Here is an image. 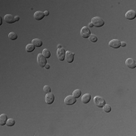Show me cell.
<instances>
[{
  "label": "cell",
  "mask_w": 136,
  "mask_h": 136,
  "mask_svg": "<svg viewBox=\"0 0 136 136\" xmlns=\"http://www.w3.org/2000/svg\"><path fill=\"white\" fill-rule=\"evenodd\" d=\"M92 23L95 27H101L104 25V20L100 17H94L92 19Z\"/></svg>",
  "instance_id": "6da1fadb"
},
{
  "label": "cell",
  "mask_w": 136,
  "mask_h": 136,
  "mask_svg": "<svg viewBox=\"0 0 136 136\" xmlns=\"http://www.w3.org/2000/svg\"><path fill=\"white\" fill-rule=\"evenodd\" d=\"M94 103L98 108H103L106 104L105 100L100 96H95L94 98Z\"/></svg>",
  "instance_id": "7a4b0ae2"
},
{
  "label": "cell",
  "mask_w": 136,
  "mask_h": 136,
  "mask_svg": "<svg viewBox=\"0 0 136 136\" xmlns=\"http://www.w3.org/2000/svg\"><path fill=\"white\" fill-rule=\"evenodd\" d=\"M37 62H38V64L40 67H45V66L47 64L46 58L42 54H39L37 56Z\"/></svg>",
  "instance_id": "3957f363"
},
{
  "label": "cell",
  "mask_w": 136,
  "mask_h": 136,
  "mask_svg": "<svg viewBox=\"0 0 136 136\" xmlns=\"http://www.w3.org/2000/svg\"><path fill=\"white\" fill-rule=\"evenodd\" d=\"M80 34L82 38H89L91 35V31L88 27H83L81 29Z\"/></svg>",
  "instance_id": "277c9868"
},
{
  "label": "cell",
  "mask_w": 136,
  "mask_h": 136,
  "mask_svg": "<svg viewBox=\"0 0 136 136\" xmlns=\"http://www.w3.org/2000/svg\"><path fill=\"white\" fill-rule=\"evenodd\" d=\"M76 102V98H75L73 95H68L64 99V104L66 105H73Z\"/></svg>",
  "instance_id": "5b68a950"
},
{
  "label": "cell",
  "mask_w": 136,
  "mask_h": 136,
  "mask_svg": "<svg viewBox=\"0 0 136 136\" xmlns=\"http://www.w3.org/2000/svg\"><path fill=\"white\" fill-rule=\"evenodd\" d=\"M65 54H66V52L64 50V48H58L57 50V58H58L60 61H64L65 59Z\"/></svg>",
  "instance_id": "8992f818"
},
{
  "label": "cell",
  "mask_w": 136,
  "mask_h": 136,
  "mask_svg": "<svg viewBox=\"0 0 136 136\" xmlns=\"http://www.w3.org/2000/svg\"><path fill=\"white\" fill-rule=\"evenodd\" d=\"M45 103H46V104H52V103L54 102V101H55V95L52 92L46 94V95H45Z\"/></svg>",
  "instance_id": "52a82bcc"
},
{
  "label": "cell",
  "mask_w": 136,
  "mask_h": 136,
  "mask_svg": "<svg viewBox=\"0 0 136 136\" xmlns=\"http://www.w3.org/2000/svg\"><path fill=\"white\" fill-rule=\"evenodd\" d=\"M74 56L75 55L71 52H66L65 54V60L68 63H72L74 61Z\"/></svg>",
  "instance_id": "ba28073f"
},
{
  "label": "cell",
  "mask_w": 136,
  "mask_h": 136,
  "mask_svg": "<svg viewBox=\"0 0 136 136\" xmlns=\"http://www.w3.org/2000/svg\"><path fill=\"white\" fill-rule=\"evenodd\" d=\"M126 64L129 68L134 69L136 67V61L132 58H128L126 61Z\"/></svg>",
  "instance_id": "9c48e42d"
},
{
  "label": "cell",
  "mask_w": 136,
  "mask_h": 136,
  "mask_svg": "<svg viewBox=\"0 0 136 136\" xmlns=\"http://www.w3.org/2000/svg\"><path fill=\"white\" fill-rule=\"evenodd\" d=\"M109 45L113 48H118L121 46V42L118 39H113L109 42Z\"/></svg>",
  "instance_id": "30bf717a"
},
{
  "label": "cell",
  "mask_w": 136,
  "mask_h": 136,
  "mask_svg": "<svg viewBox=\"0 0 136 136\" xmlns=\"http://www.w3.org/2000/svg\"><path fill=\"white\" fill-rule=\"evenodd\" d=\"M126 18L129 20H133L136 18V11L134 10H129L126 13Z\"/></svg>",
  "instance_id": "8fae6325"
},
{
  "label": "cell",
  "mask_w": 136,
  "mask_h": 136,
  "mask_svg": "<svg viewBox=\"0 0 136 136\" xmlns=\"http://www.w3.org/2000/svg\"><path fill=\"white\" fill-rule=\"evenodd\" d=\"M4 20L8 23H13L15 22V17H14L12 14H6L4 17Z\"/></svg>",
  "instance_id": "7c38bea8"
},
{
  "label": "cell",
  "mask_w": 136,
  "mask_h": 136,
  "mask_svg": "<svg viewBox=\"0 0 136 136\" xmlns=\"http://www.w3.org/2000/svg\"><path fill=\"white\" fill-rule=\"evenodd\" d=\"M44 17H45V14H44V12H42V11H36L34 13V18L36 20H42V19H43Z\"/></svg>",
  "instance_id": "4fadbf2b"
},
{
  "label": "cell",
  "mask_w": 136,
  "mask_h": 136,
  "mask_svg": "<svg viewBox=\"0 0 136 136\" xmlns=\"http://www.w3.org/2000/svg\"><path fill=\"white\" fill-rule=\"evenodd\" d=\"M91 98H91L90 94H85L82 97L81 100L83 104H88V103L91 101Z\"/></svg>",
  "instance_id": "5bb4252c"
},
{
  "label": "cell",
  "mask_w": 136,
  "mask_h": 136,
  "mask_svg": "<svg viewBox=\"0 0 136 136\" xmlns=\"http://www.w3.org/2000/svg\"><path fill=\"white\" fill-rule=\"evenodd\" d=\"M7 120H8V117L6 116V114H1V116H0V125L1 126L5 125Z\"/></svg>",
  "instance_id": "9a60e30c"
},
{
  "label": "cell",
  "mask_w": 136,
  "mask_h": 136,
  "mask_svg": "<svg viewBox=\"0 0 136 136\" xmlns=\"http://www.w3.org/2000/svg\"><path fill=\"white\" fill-rule=\"evenodd\" d=\"M32 44L35 45V47H41L42 45V41L39 39H34L32 41Z\"/></svg>",
  "instance_id": "2e32d148"
},
{
  "label": "cell",
  "mask_w": 136,
  "mask_h": 136,
  "mask_svg": "<svg viewBox=\"0 0 136 136\" xmlns=\"http://www.w3.org/2000/svg\"><path fill=\"white\" fill-rule=\"evenodd\" d=\"M35 50V45L33 44H28L26 46V51L27 52H32Z\"/></svg>",
  "instance_id": "e0dca14e"
},
{
  "label": "cell",
  "mask_w": 136,
  "mask_h": 136,
  "mask_svg": "<svg viewBox=\"0 0 136 136\" xmlns=\"http://www.w3.org/2000/svg\"><path fill=\"white\" fill-rule=\"evenodd\" d=\"M81 94H82V92H81L80 89H76V90L73 91V96L75 98H79L81 95Z\"/></svg>",
  "instance_id": "ac0fdd59"
},
{
  "label": "cell",
  "mask_w": 136,
  "mask_h": 136,
  "mask_svg": "<svg viewBox=\"0 0 136 136\" xmlns=\"http://www.w3.org/2000/svg\"><path fill=\"white\" fill-rule=\"evenodd\" d=\"M42 55H44V57H45V58H49V57H51V52L49 50H48L47 48H45L43 49V51H42Z\"/></svg>",
  "instance_id": "d6986e66"
},
{
  "label": "cell",
  "mask_w": 136,
  "mask_h": 136,
  "mask_svg": "<svg viewBox=\"0 0 136 136\" xmlns=\"http://www.w3.org/2000/svg\"><path fill=\"white\" fill-rule=\"evenodd\" d=\"M9 38L11 40H15V39H17V38H18V35L14 32H11L9 34Z\"/></svg>",
  "instance_id": "ffe728a7"
},
{
  "label": "cell",
  "mask_w": 136,
  "mask_h": 136,
  "mask_svg": "<svg viewBox=\"0 0 136 136\" xmlns=\"http://www.w3.org/2000/svg\"><path fill=\"white\" fill-rule=\"evenodd\" d=\"M89 39L92 42H96L98 41V37L96 35H94V34H91L90 36L89 37Z\"/></svg>",
  "instance_id": "44dd1931"
},
{
  "label": "cell",
  "mask_w": 136,
  "mask_h": 136,
  "mask_svg": "<svg viewBox=\"0 0 136 136\" xmlns=\"http://www.w3.org/2000/svg\"><path fill=\"white\" fill-rule=\"evenodd\" d=\"M103 110H104L105 113H110L111 111V107L109 104H105L103 107Z\"/></svg>",
  "instance_id": "7402d4cb"
},
{
  "label": "cell",
  "mask_w": 136,
  "mask_h": 136,
  "mask_svg": "<svg viewBox=\"0 0 136 136\" xmlns=\"http://www.w3.org/2000/svg\"><path fill=\"white\" fill-rule=\"evenodd\" d=\"M14 124H15L14 119H9L7 120L6 125H7L8 126H13Z\"/></svg>",
  "instance_id": "603a6c76"
},
{
  "label": "cell",
  "mask_w": 136,
  "mask_h": 136,
  "mask_svg": "<svg viewBox=\"0 0 136 136\" xmlns=\"http://www.w3.org/2000/svg\"><path fill=\"white\" fill-rule=\"evenodd\" d=\"M43 91L45 94H48V93H50L51 92V88L49 87L48 85H45L44 88H43Z\"/></svg>",
  "instance_id": "cb8c5ba5"
},
{
  "label": "cell",
  "mask_w": 136,
  "mask_h": 136,
  "mask_svg": "<svg viewBox=\"0 0 136 136\" xmlns=\"http://www.w3.org/2000/svg\"><path fill=\"white\" fill-rule=\"evenodd\" d=\"M44 14H45V16H48V14H49V11H44Z\"/></svg>",
  "instance_id": "d4e9b609"
},
{
  "label": "cell",
  "mask_w": 136,
  "mask_h": 136,
  "mask_svg": "<svg viewBox=\"0 0 136 136\" xmlns=\"http://www.w3.org/2000/svg\"><path fill=\"white\" fill-rule=\"evenodd\" d=\"M126 45V43L125 42H121V46H122V47H125Z\"/></svg>",
  "instance_id": "484cf974"
},
{
  "label": "cell",
  "mask_w": 136,
  "mask_h": 136,
  "mask_svg": "<svg viewBox=\"0 0 136 136\" xmlns=\"http://www.w3.org/2000/svg\"><path fill=\"white\" fill-rule=\"evenodd\" d=\"M45 69H49V68H50V64H47L45 66Z\"/></svg>",
  "instance_id": "4316f807"
},
{
  "label": "cell",
  "mask_w": 136,
  "mask_h": 136,
  "mask_svg": "<svg viewBox=\"0 0 136 136\" xmlns=\"http://www.w3.org/2000/svg\"><path fill=\"white\" fill-rule=\"evenodd\" d=\"M19 20H20L19 16H15V21H18Z\"/></svg>",
  "instance_id": "83f0119b"
},
{
  "label": "cell",
  "mask_w": 136,
  "mask_h": 136,
  "mask_svg": "<svg viewBox=\"0 0 136 136\" xmlns=\"http://www.w3.org/2000/svg\"><path fill=\"white\" fill-rule=\"evenodd\" d=\"M89 27H93L94 26H93V24H92V23H90L89 24Z\"/></svg>",
  "instance_id": "f1b7e54d"
},
{
  "label": "cell",
  "mask_w": 136,
  "mask_h": 136,
  "mask_svg": "<svg viewBox=\"0 0 136 136\" xmlns=\"http://www.w3.org/2000/svg\"><path fill=\"white\" fill-rule=\"evenodd\" d=\"M57 48H61V45H57Z\"/></svg>",
  "instance_id": "f546056e"
},
{
  "label": "cell",
  "mask_w": 136,
  "mask_h": 136,
  "mask_svg": "<svg viewBox=\"0 0 136 136\" xmlns=\"http://www.w3.org/2000/svg\"><path fill=\"white\" fill-rule=\"evenodd\" d=\"M2 17H1V23H0V24L2 25Z\"/></svg>",
  "instance_id": "4dcf8cb0"
}]
</instances>
